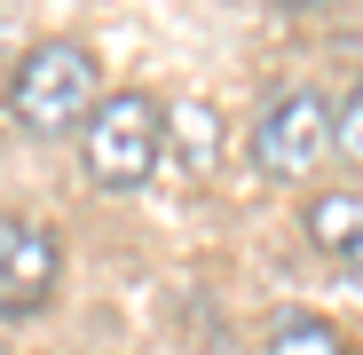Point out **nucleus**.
Returning a JSON list of instances; mask_svg holds the SVG:
<instances>
[{"instance_id": "obj_2", "label": "nucleus", "mask_w": 363, "mask_h": 355, "mask_svg": "<svg viewBox=\"0 0 363 355\" xmlns=\"http://www.w3.org/2000/svg\"><path fill=\"white\" fill-rule=\"evenodd\" d=\"M166 127L174 111L150 95V87H111L79 135V166L95 190H143L150 174L166 166Z\"/></svg>"}, {"instance_id": "obj_4", "label": "nucleus", "mask_w": 363, "mask_h": 355, "mask_svg": "<svg viewBox=\"0 0 363 355\" xmlns=\"http://www.w3.org/2000/svg\"><path fill=\"white\" fill-rule=\"evenodd\" d=\"M55 276H64V245H55V229L9 221V213H0V316H32V308H48Z\"/></svg>"}, {"instance_id": "obj_7", "label": "nucleus", "mask_w": 363, "mask_h": 355, "mask_svg": "<svg viewBox=\"0 0 363 355\" xmlns=\"http://www.w3.org/2000/svg\"><path fill=\"white\" fill-rule=\"evenodd\" d=\"M332 150L347 158V166H363V79L340 95V111H332Z\"/></svg>"}, {"instance_id": "obj_1", "label": "nucleus", "mask_w": 363, "mask_h": 355, "mask_svg": "<svg viewBox=\"0 0 363 355\" xmlns=\"http://www.w3.org/2000/svg\"><path fill=\"white\" fill-rule=\"evenodd\" d=\"M103 103V64L87 40H40L16 55L9 72V118L32 135V142H55V135H79Z\"/></svg>"}, {"instance_id": "obj_6", "label": "nucleus", "mask_w": 363, "mask_h": 355, "mask_svg": "<svg viewBox=\"0 0 363 355\" xmlns=\"http://www.w3.org/2000/svg\"><path fill=\"white\" fill-rule=\"evenodd\" d=\"M261 355H355V339H347L332 316H316V308H277Z\"/></svg>"}, {"instance_id": "obj_3", "label": "nucleus", "mask_w": 363, "mask_h": 355, "mask_svg": "<svg viewBox=\"0 0 363 355\" xmlns=\"http://www.w3.org/2000/svg\"><path fill=\"white\" fill-rule=\"evenodd\" d=\"M324 158H332V103L316 87H292L253 118V166L269 182H308Z\"/></svg>"}, {"instance_id": "obj_5", "label": "nucleus", "mask_w": 363, "mask_h": 355, "mask_svg": "<svg viewBox=\"0 0 363 355\" xmlns=\"http://www.w3.org/2000/svg\"><path fill=\"white\" fill-rule=\"evenodd\" d=\"M300 229H308V245H316L340 276L363 284V190H324V198H308V205H300Z\"/></svg>"}]
</instances>
